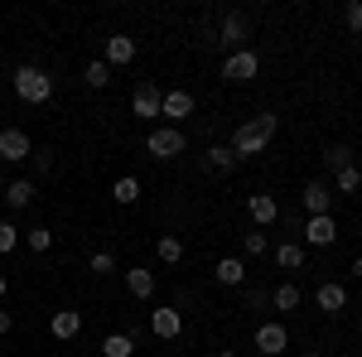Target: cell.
Returning <instances> with one entry per match:
<instances>
[{
    "mask_svg": "<svg viewBox=\"0 0 362 357\" xmlns=\"http://www.w3.org/2000/svg\"><path fill=\"white\" fill-rule=\"evenodd\" d=\"M276 131H280V116H271V111H261V116L242 121V126L232 131V155H237V160H242V155H261V150L271 145Z\"/></svg>",
    "mask_w": 362,
    "mask_h": 357,
    "instance_id": "6da1fadb",
    "label": "cell"
},
{
    "mask_svg": "<svg viewBox=\"0 0 362 357\" xmlns=\"http://www.w3.org/2000/svg\"><path fill=\"white\" fill-rule=\"evenodd\" d=\"M10 83H15V97L29 102V107H44V102L54 97V78H49L44 68H34V63H20Z\"/></svg>",
    "mask_w": 362,
    "mask_h": 357,
    "instance_id": "7a4b0ae2",
    "label": "cell"
},
{
    "mask_svg": "<svg viewBox=\"0 0 362 357\" xmlns=\"http://www.w3.org/2000/svg\"><path fill=\"white\" fill-rule=\"evenodd\" d=\"M145 150H150L155 160H179V155L189 150V136H184L179 126H150V136H145Z\"/></svg>",
    "mask_w": 362,
    "mask_h": 357,
    "instance_id": "3957f363",
    "label": "cell"
},
{
    "mask_svg": "<svg viewBox=\"0 0 362 357\" xmlns=\"http://www.w3.org/2000/svg\"><path fill=\"white\" fill-rule=\"evenodd\" d=\"M29 155H34V140L20 126H5L0 131V165H25Z\"/></svg>",
    "mask_w": 362,
    "mask_h": 357,
    "instance_id": "277c9868",
    "label": "cell"
},
{
    "mask_svg": "<svg viewBox=\"0 0 362 357\" xmlns=\"http://www.w3.org/2000/svg\"><path fill=\"white\" fill-rule=\"evenodd\" d=\"M247 39H251V25H247V15H223V25H218V44H223L227 54H242L247 49Z\"/></svg>",
    "mask_w": 362,
    "mask_h": 357,
    "instance_id": "5b68a950",
    "label": "cell"
},
{
    "mask_svg": "<svg viewBox=\"0 0 362 357\" xmlns=\"http://www.w3.org/2000/svg\"><path fill=\"white\" fill-rule=\"evenodd\" d=\"M256 73H261V54H256V49H242V54L223 58V78L227 83H251Z\"/></svg>",
    "mask_w": 362,
    "mask_h": 357,
    "instance_id": "8992f818",
    "label": "cell"
},
{
    "mask_svg": "<svg viewBox=\"0 0 362 357\" xmlns=\"http://www.w3.org/2000/svg\"><path fill=\"white\" fill-rule=\"evenodd\" d=\"M160 102H165V92L150 83V78H145V83H136V92H131V111H136L140 121H150V126H155V116H160Z\"/></svg>",
    "mask_w": 362,
    "mask_h": 357,
    "instance_id": "52a82bcc",
    "label": "cell"
},
{
    "mask_svg": "<svg viewBox=\"0 0 362 357\" xmlns=\"http://www.w3.org/2000/svg\"><path fill=\"white\" fill-rule=\"evenodd\" d=\"M160 116H165L169 126L189 121V116H194V92H184V87H174V92H165V102H160Z\"/></svg>",
    "mask_w": 362,
    "mask_h": 357,
    "instance_id": "ba28073f",
    "label": "cell"
},
{
    "mask_svg": "<svg viewBox=\"0 0 362 357\" xmlns=\"http://www.w3.org/2000/svg\"><path fill=\"white\" fill-rule=\"evenodd\" d=\"M300 203H305L309 218H324V213L334 208V189H329V184H319V179H309L305 193H300Z\"/></svg>",
    "mask_w": 362,
    "mask_h": 357,
    "instance_id": "9c48e42d",
    "label": "cell"
},
{
    "mask_svg": "<svg viewBox=\"0 0 362 357\" xmlns=\"http://www.w3.org/2000/svg\"><path fill=\"white\" fill-rule=\"evenodd\" d=\"M305 242H309V247H319V251L334 247V242H338V222H334V213H324V218H309V222H305Z\"/></svg>",
    "mask_w": 362,
    "mask_h": 357,
    "instance_id": "30bf717a",
    "label": "cell"
},
{
    "mask_svg": "<svg viewBox=\"0 0 362 357\" xmlns=\"http://www.w3.org/2000/svg\"><path fill=\"white\" fill-rule=\"evenodd\" d=\"M102 63H107V68H126V63H136V39H131V34H112V39H107V54H102Z\"/></svg>",
    "mask_w": 362,
    "mask_h": 357,
    "instance_id": "8fae6325",
    "label": "cell"
},
{
    "mask_svg": "<svg viewBox=\"0 0 362 357\" xmlns=\"http://www.w3.org/2000/svg\"><path fill=\"white\" fill-rule=\"evenodd\" d=\"M285 348H290V333H285V324H261V329H256V353L280 357Z\"/></svg>",
    "mask_w": 362,
    "mask_h": 357,
    "instance_id": "7c38bea8",
    "label": "cell"
},
{
    "mask_svg": "<svg viewBox=\"0 0 362 357\" xmlns=\"http://www.w3.org/2000/svg\"><path fill=\"white\" fill-rule=\"evenodd\" d=\"M247 213L256 227H271V222H280V203H276V193H251L247 198Z\"/></svg>",
    "mask_w": 362,
    "mask_h": 357,
    "instance_id": "4fadbf2b",
    "label": "cell"
},
{
    "mask_svg": "<svg viewBox=\"0 0 362 357\" xmlns=\"http://www.w3.org/2000/svg\"><path fill=\"white\" fill-rule=\"evenodd\" d=\"M314 304H319L324 314H343V309H348V290H343L338 280H324V285L314 290Z\"/></svg>",
    "mask_w": 362,
    "mask_h": 357,
    "instance_id": "5bb4252c",
    "label": "cell"
},
{
    "mask_svg": "<svg viewBox=\"0 0 362 357\" xmlns=\"http://www.w3.org/2000/svg\"><path fill=\"white\" fill-rule=\"evenodd\" d=\"M150 333H155V338H179V333H184V314H179V309H155V314H150Z\"/></svg>",
    "mask_w": 362,
    "mask_h": 357,
    "instance_id": "9a60e30c",
    "label": "cell"
},
{
    "mask_svg": "<svg viewBox=\"0 0 362 357\" xmlns=\"http://www.w3.org/2000/svg\"><path fill=\"white\" fill-rule=\"evenodd\" d=\"M49 333H54V338H63V343H68V338H78V333H83V314H78V309H54Z\"/></svg>",
    "mask_w": 362,
    "mask_h": 357,
    "instance_id": "2e32d148",
    "label": "cell"
},
{
    "mask_svg": "<svg viewBox=\"0 0 362 357\" xmlns=\"http://www.w3.org/2000/svg\"><path fill=\"white\" fill-rule=\"evenodd\" d=\"M213 280H218V285H227V290H237V285L247 280V266H242L237 256H223V261L213 266Z\"/></svg>",
    "mask_w": 362,
    "mask_h": 357,
    "instance_id": "e0dca14e",
    "label": "cell"
},
{
    "mask_svg": "<svg viewBox=\"0 0 362 357\" xmlns=\"http://www.w3.org/2000/svg\"><path fill=\"white\" fill-rule=\"evenodd\" d=\"M126 290H131L136 300H155V271H145V266H131V271H126Z\"/></svg>",
    "mask_w": 362,
    "mask_h": 357,
    "instance_id": "ac0fdd59",
    "label": "cell"
},
{
    "mask_svg": "<svg viewBox=\"0 0 362 357\" xmlns=\"http://www.w3.org/2000/svg\"><path fill=\"white\" fill-rule=\"evenodd\" d=\"M0 198H5V203H10V208H15V213H25L29 203H34V184H29V179H10V184H5V193H0Z\"/></svg>",
    "mask_w": 362,
    "mask_h": 357,
    "instance_id": "d6986e66",
    "label": "cell"
},
{
    "mask_svg": "<svg viewBox=\"0 0 362 357\" xmlns=\"http://www.w3.org/2000/svg\"><path fill=\"white\" fill-rule=\"evenodd\" d=\"M276 266L280 271H305V247H300V242H280L276 247Z\"/></svg>",
    "mask_w": 362,
    "mask_h": 357,
    "instance_id": "ffe728a7",
    "label": "cell"
},
{
    "mask_svg": "<svg viewBox=\"0 0 362 357\" xmlns=\"http://www.w3.org/2000/svg\"><path fill=\"white\" fill-rule=\"evenodd\" d=\"M136 353V338L131 333H107L102 338V357H131Z\"/></svg>",
    "mask_w": 362,
    "mask_h": 357,
    "instance_id": "44dd1931",
    "label": "cell"
},
{
    "mask_svg": "<svg viewBox=\"0 0 362 357\" xmlns=\"http://www.w3.org/2000/svg\"><path fill=\"white\" fill-rule=\"evenodd\" d=\"M155 256H160L165 266H179V261H184V242H179L174 232H165V237L155 242Z\"/></svg>",
    "mask_w": 362,
    "mask_h": 357,
    "instance_id": "7402d4cb",
    "label": "cell"
},
{
    "mask_svg": "<svg viewBox=\"0 0 362 357\" xmlns=\"http://www.w3.org/2000/svg\"><path fill=\"white\" fill-rule=\"evenodd\" d=\"M83 83L92 87V92H102V87L112 83V68H107L102 58H92V63H87V68H83Z\"/></svg>",
    "mask_w": 362,
    "mask_h": 357,
    "instance_id": "603a6c76",
    "label": "cell"
},
{
    "mask_svg": "<svg viewBox=\"0 0 362 357\" xmlns=\"http://www.w3.org/2000/svg\"><path fill=\"white\" fill-rule=\"evenodd\" d=\"M334 193H358L362 189V169L358 165H348V169H338L334 174V184H329Z\"/></svg>",
    "mask_w": 362,
    "mask_h": 357,
    "instance_id": "cb8c5ba5",
    "label": "cell"
},
{
    "mask_svg": "<svg viewBox=\"0 0 362 357\" xmlns=\"http://www.w3.org/2000/svg\"><path fill=\"white\" fill-rule=\"evenodd\" d=\"M208 169H213V174H227V169H237V155H232V145H213V150H208Z\"/></svg>",
    "mask_w": 362,
    "mask_h": 357,
    "instance_id": "d4e9b609",
    "label": "cell"
},
{
    "mask_svg": "<svg viewBox=\"0 0 362 357\" xmlns=\"http://www.w3.org/2000/svg\"><path fill=\"white\" fill-rule=\"evenodd\" d=\"M112 198L121 203V208H131V203L140 198V179H131V174H126V179H116V184H112Z\"/></svg>",
    "mask_w": 362,
    "mask_h": 357,
    "instance_id": "484cf974",
    "label": "cell"
},
{
    "mask_svg": "<svg viewBox=\"0 0 362 357\" xmlns=\"http://www.w3.org/2000/svg\"><path fill=\"white\" fill-rule=\"evenodd\" d=\"M20 242H25L29 251H49L54 247V232H49V227H29V232H20Z\"/></svg>",
    "mask_w": 362,
    "mask_h": 357,
    "instance_id": "4316f807",
    "label": "cell"
},
{
    "mask_svg": "<svg viewBox=\"0 0 362 357\" xmlns=\"http://www.w3.org/2000/svg\"><path fill=\"white\" fill-rule=\"evenodd\" d=\"M300 300H305V295H300V285H280V290H276V309H280V314L300 309Z\"/></svg>",
    "mask_w": 362,
    "mask_h": 357,
    "instance_id": "83f0119b",
    "label": "cell"
},
{
    "mask_svg": "<svg viewBox=\"0 0 362 357\" xmlns=\"http://www.w3.org/2000/svg\"><path fill=\"white\" fill-rule=\"evenodd\" d=\"M324 165L334 169V174H338V169H348V165H353V150H348V145H329V150H324Z\"/></svg>",
    "mask_w": 362,
    "mask_h": 357,
    "instance_id": "f1b7e54d",
    "label": "cell"
},
{
    "mask_svg": "<svg viewBox=\"0 0 362 357\" xmlns=\"http://www.w3.org/2000/svg\"><path fill=\"white\" fill-rule=\"evenodd\" d=\"M242 251H247V256H266V251H271V237H266V232H242Z\"/></svg>",
    "mask_w": 362,
    "mask_h": 357,
    "instance_id": "f546056e",
    "label": "cell"
},
{
    "mask_svg": "<svg viewBox=\"0 0 362 357\" xmlns=\"http://www.w3.org/2000/svg\"><path fill=\"white\" fill-rule=\"evenodd\" d=\"M87 271H92V275H112V271H116V256H112V251H92Z\"/></svg>",
    "mask_w": 362,
    "mask_h": 357,
    "instance_id": "4dcf8cb0",
    "label": "cell"
},
{
    "mask_svg": "<svg viewBox=\"0 0 362 357\" xmlns=\"http://www.w3.org/2000/svg\"><path fill=\"white\" fill-rule=\"evenodd\" d=\"M15 247H20V227L15 222H0V256H10Z\"/></svg>",
    "mask_w": 362,
    "mask_h": 357,
    "instance_id": "1f68e13d",
    "label": "cell"
},
{
    "mask_svg": "<svg viewBox=\"0 0 362 357\" xmlns=\"http://www.w3.org/2000/svg\"><path fill=\"white\" fill-rule=\"evenodd\" d=\"M343 25L353 29V34H362V0H348V10H343Z\"/></svg>",
    "mask_w": 362,
    "mask_h": 357,
    "instance_id": "d6a6232c",
    "label": "cell"
},
{
    "mask_svg": "<svg viewBox=\"0 0 362 357\" xmlns=\"http://www.w3.org/2000/svg\"><path fill=\"white\" fill-rule=\"evenodd\" d=\"M29 160H34V165H39V174H44V169L54 165V155H49V150H34V155H29Z\"/></svg>",
    "mask_w": 362,
    "mask_h": 357,
    "instance_id": "836d02e7",
    "label": "cell"
},
{
    "mask_svg": "<svg viewBox=\"0 0 362 357\" xmlns=\"http://www.w3.org/2000/svg\"><path fill=\"white\" fill-rule=\"evenodd\" d=\"M10 329H15V319H10V309H0V338H5Z\"/></svg>",
    "mask_w": 362,
    "mask_h": 357,
    "instance_id": "e575fe53",
    "label": "cell"
},
{
    "mask_svg": "<svg viewBox=\"0 0 362 357\" xmlns=\"http://www.w3.org/2000/svg\"><path fill=\"white\" fill-rule=\"evenodd\" d=\"M353 275H358V280H362V256H358V261H353Z\"/></svg>",
    "mask_w": 362,
    "mask_h": 357,
    "instance_id": "d590c367",
    "label": "cell"
},
{
    "mask_svg": "<svg viewBox=\"0 0 362 357\" xmlns=\"http://www.w3.org/2000/svg\"><path fill=\"white\" fill-rule=\"evenodd\" d=\"M5 290H10V280H5V275H0V300H5Z\"/></svg>",
    "mask_w": 362,
    "mask_h": 357,
    "instance_id": "8d00e7d4",
    "label": "cell"
},
{
    "mask_svg": "<svg viewBox=\"0 0 362 357\" xmlns=\"http://www.w3.org/2000/svg\"><path fill=\"white\" fill-rule=\"evenodd\" d=\"M218 357H237V353H232V348H223V353H218Z\"/></svg>",
    "mask_w": 362,
    "mask_h": 357,
    "instance_id": "74e56055",
    "label": "cell"
},
{
    "mask_svg": "<svg viewBox=\"0 0 362 357\" xmlns=\"http://www.w3.org/2000/svg\"><path fill=\"white\" fill-rule=\"evenodd\" d=\"M0 193H5V174H0Z\"/></svg>",
    "mask_w": 362,
    "mask_h": 357,
    "instance_id": "f35d334b",
    "label": "cell"
},
{
    "mask_svg": "<svg viewBox=\"0 0 362 357\" xmlns=\"http://www.w3.org/2000/svg\"><path fill=\"white\" fill-rule=\"evenodd\" d=\"M305 357H319V353H314V348H309V353H305Z\"/></svg>",
    "mask_w": 362,
    "mask_h": 357,
    "instance_id": "ab89813d",
    "label": "cell"
},
{
    "mask_svg": "<svg viewBox=\"0 0 362 357\" xmlns=\"http://www.w3.org/2000/svg\"><path fill=\"white\" fill-rule=\"evenodd\" d=\"M358 333H362V319H358Z\"/></svg>",
    "mask_w": 362,
    "mask_h": 357,
    "instance_id": "60d3db41",
    "label": "cell"
},
{
    "mask_svg": "<svg viewBox=\"0 0 362 357\" xmlns=\"http://www.w3.org/2000/svg\"><path fill=\"white\" fill-rule=\"evenodd\" d=\"M343 357H348V353H343Z\"/></svg>",
    "mask_w": 362,
    "mask_h": 357,
    "instance_id": "b9f144b4",
    "label": "cell"
}]
</instances>
